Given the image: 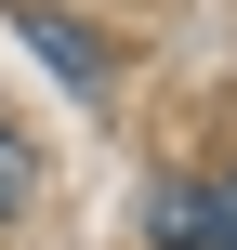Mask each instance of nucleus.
Segmentation results:
<instances>
[{
    "instance_id": "nucleus-1",
    "label": "nucleus",
    "mask_w": 237,
    "mask_h": 250,
    "mask_svg": "<svg viewBox=\"0 0 237 250\" xmlns=\"http://www.w3.org/2000/svg\"><path fill=\"white\" fill-rule=\"evenodd\" d=\"M13 13H26V40H40L79 92H106V40H92V26H66V13H40V0H13Z\"/></svg>"
},
{
    "instance_id": "nucleus-2",
    "label": "nucleus",
    "mask_w": 237,
    "mask_h": 250,
    "mask_svg": "<svg viewBox=\"0 0 237 250\" xmlns=\"http://www.w3.org/2000/svg\"><path fill=\"white\" fill-rule=\"evenodd\" d=\"M26 198H40V145L0 119V211H26Z\"/></svg>"
},
{
    "instance_id": "nucleus-3",
    "label": "nucleus",
    "mask_w": 237,
    "mask_h": 250,
    "mask_svg": "<svg viewBox=\"0 0 237 250\" xmlns=\"http://www.w3.org/2000/svg\"><path fill=\"white\" fill-rule=\"evenodd\" d=\"M198 211H211V237H198V250H237V171H224V185H198Z\"/></svg>"
}]
</instances>
